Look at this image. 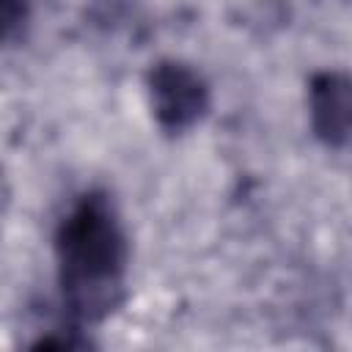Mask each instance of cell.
Wrapping results in <instances>:
<instances>
[{"label":"cell","instance_id":"7a4b0ae2","mask_svg":"<svg viewBox=\"0 0 352 352\" xmlns=\"http://www.w3.org/2000/svg\"><path fill=\"white\" fill-rule=\"evenodd\" d=\"M148 104L157 126L168 135H182L192 129L212 104L209 82L198 69L184 60L162 58L151 63L146 74Z\"/></svg>","mask_w":352,"mask_h":352},{"label":"cell","instance_id":"6da1fadb","mask_svg":"<svg viewBox=\"0 0 352 352\" xmlns=\"http://www.w3.org/2000/svg\"><path fill=\"white\" fill-rule=\"evenodd\" d=\"M55 261L63 311L72 322H102L118 308L129 242L104 190H88L66 209L55 228Z\"/></svg>","mask_w":352,"mask_h":352},{"label":"cell","instance_id":"3957f363","mask_svg":"<svg viewBox=\"0 0 352 352\" xmlns=\"http://www.w3.org/2000/svg\"><path fill=\"white\" fill-rule=\"evenodd\" d=\"M308 118L324 146L352 140V74L338 69L316 72L308 82Z\"/></svg>","mask_w":352,"mask_h":352},{"label":"cell","instance_id":"277c9868","mask_svg":"<svg viewBox=\"0 0 352 352\" xmlns=\"http://www.w3.org/2000/svg\"><path fill=\"white\" fill-rule=\"evenodd\" d=\"M30 19V0H3V33L6 41L16 36L19 28H25Z\"/></svg>","mask_w":352,"mask_h":352}]
</instances>
